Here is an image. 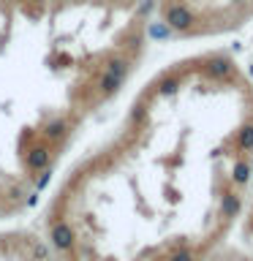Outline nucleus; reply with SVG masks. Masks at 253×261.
<instances>
[{"instance_id":"obj_1","label":"nucleus","mask_w":253,"mask_h":261,"mask_svg":"<svg viewBox=\"0 0 253 261\" xmlns=\"http://www.w3.org/2000/svg\"><path fill=\"white\" fill-rule=\"evenodd\" d=\"M128 71H131V65H128L125 57L112 60V63L104 68L101 79H98V93H101L104 98L112 95V93H117V90L122 87V82H125V76H128Z\"/></svg>"},{"instance_id":"obj_2","label":"nucleus","mask_w":253,"mask_h":261,"mask_svg":"<svg viewBox=\"0 0 253 261\" xmlns=\"http://www.w3.org/2000/svg\"><path fill=\"white\" fill-rule=\"evenodd\" d=\"M163 22H166V28H169V30L185 33V30H191L193 24H196V14L191 11V8H188L185 3H171V6H166Z\"/></svg>"},{"instance_id":"obj_3","label":"nucleus","mask_w":253,"mask_h":261,"mask_svg":"<svg viewBox=\"0 0 253 261\" xmlns=\"http://www.w3.org/2000/svg\"><path fill=\"white\" fill-rule=\"evenodd\" d=\"M49 161H52V150H49L46 144H36V147H30L28 155H24V163H28V169H30V171H41V169H46V166H49Z\"/></svg>"},{"instance_id":"obj_4","label":"nucleus","mask_w":253,"mask_h":261,"mask_svg":"<svg viewBox=\"0 0 253 261\" xmlns=\"http://www.w3.org/2000/svg\"><path fill=\"white\" fill-rule=\"evenodd\" d=\"M204 73L210 79H223V76H232L234 73V63L229 57H212V60L204 63Z\"/></svg>"},{"instance_id":"obj_5","label":"nucleus","mask_w":253,"mask_h":261,"mask_svg":"<svg viewBox=\"0 0 253 261\" xmlns=\"http://www.w3.org/2000/svg\"><path fill=\"white\" fill-rule=\"evenodd\" d=\"M52 245L57 250H71L73 248V228L68 223H55L52 226Z\"/></svg>"},{"instance_id":"obj_6","label":"nucleus","mask_w":253,"mask_h":261,"mask_svg":"<svg viewBox=\"0 0 253 261\" xmlns=\"http://www.w3.org/2000/svg\"><path fill=\"white\" fill-rule=\"evenodd\" d=\"M71 130V122L68 117H52L44 125V136L49 139V142H60V139H65V134Z\"/></svg>"},{"instance_id":"obj_7","label":"nucleus","mask_w":253,"mask_h":261,"mask_svg":"<svg viewBox=\"0 0 253 261\" xmlns=\"http://www.w3.org/2000/svg\"><path fill=\"white\" fill-rule=\"evenodd\" d=\"M237 212H240V196L226 191L220 196V215L223 218H237Z\"/></svg>"},{"instance_id":"obj_8","label":"nucleus","mask_w":253,"mask_h":261,"mask_svg":"<svg viewBox=\"0 0 253 261\" xmlns=\"http://www.w3.org/2000/svg\"><path fill=\"white\" fill-rule=\"evenodd\" d=\"M177 87H180V76L169 73V76H163L158 82V95H171V93H177Z\"/></svg>"},{"instance_id":"obj_9","label":"nucleus","mask_w":253,"mask_h":261,"mask_svg":"<svg viewBox=\"0 0 253 261\" xmlns=\"http://www.w3.org/2000/svg\"><path fill=\"white\" fill-rule=\"evenodd\" d=\"M237 144H240V150H245V152H250V150H253V122L242 125L240 136H237Z\"/></svg>"},{"instance_id":"obj_10","label":"nucleus","mask_w":253,"mask_h":261,"mask_svg":"<svg viewBox=\"0 0 253 261\" xmlns=\"http://www.w3.org/2000/svg\"><path fill=\"white\" fill-rule=\"evenodd\" d=\"M248 177H250V166L245 161H237L234 169H232V179L237 185H245V182H248Z\"/></svg>"},{"instance_id":"obj_11","label":"nucleus","mask_w":253,"mask_h":261,"mask_svg":"<svg viewBox=\"0 0 253 261\" xmlns=\"http://www.w3.org/2000/svg\"><path fill=\"white\" fill-rule=\"evenodd\" d=\"M169 261H193V256H191V250H177Z\"/></svg>"},{"instance_id":"obj_12","label":"nucleus","mask_w":253,"mask_h":261,"mask_svg":"<svg viewBox=\"0 0 253 261\" xmlns=\"http://www.w3.org/2000/svg\"><path fill=\"white\" fill-rule=\"evenodd\" d=\"M33 256H36V261H44L46 258V248L44 245H33Z\"/></svg>"},{"instance_id":"obj_13","label":"nucleus","mask_w":253,"mask_h":261,"mask_svg":"<svg viewBox=\"0 0 253 261\" xmlns=\"http://www.w3.org/2000/svg\"><path fill=\"white\" fill-rule=\"evenodd\" d=\"M28 3H41V0H28Z\"/></svg>"},{"instance_id":"obj_14","label":"nucleus","mask_w":253,"mask_h":261,"mask_svg":"<svg viewBox=\"0 0 253 261\" xmlns=\"http://www.w3.org/2000/svg\"><path fill=\"white\" fill-rule=\"evenodd\" d=\"M0 3H3V0H0Z\"/></svg>"}]
</instances>
